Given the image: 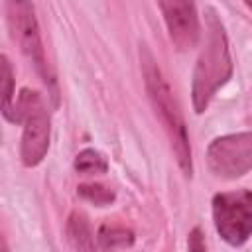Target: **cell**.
<instances>
[{"mask_svg": "<svg viewBox=\"0 0 252 252\" xmlns=\"http://www.w3.org/2000/svg\"><path fill=\"white\" fill-rule=\"evenodd\" d=\"M73 165H75V171L81 175H100V173L108 171L106 158L94 148H87V150L79 152Z\"/></svg>", "mask_w": 252, "mask_h": 252, "instance_id": "obj_11", "label": "cell"}, {"mask_svg": "<svg viewBox=\"0 0 252 252\" xmlns=\"http://www.w3.org/2000/svg\"><path fill=\"white\" fill-rule=\"evenodd\" d=\"M18 124L24 126L20 158L26 167H35L43 161L51 140V122L47 106L37 91L22 89L16 102Z\"/></svg>", "mask_w": 252, "mask_h": 252, "instance_id": "obj_4", "label": "cell"}, {"mask_svg": "<svg viewBox=\"0 0 252 252\" xmlns=\"http://www.w3.org/2000/svg\"><path fill=\"white\" fill-rule=\"evenodd\" d=\"M171 43L179 51L195 47L201 39V20L195 0H159Z\"/></svg>", "mask_w": 252, "mask_h": 252, "instance_id": "obj_7", "label": "cell"}, {"mask_svg": "<svg viewBox=\"0 0 252 252\" xmlns=\"http://www.w3.org/2000/svg\"><path fill=\"white\" fill-rule=\"evenodd\" d=\"M242 2H244V4H246L250 10H252V0H242Z\"/></svg>", "mask_w": 252, "mask_h": 252, "instance_id": "obj_14", "label": "cell"}, {"mask_svg": "<svg viewBox=\"0 0 252 252\" xmlns=\"http://www.w3.org/2000/svg\"><path fill=\"white\" fill-rule=\"evenodd\" d=\"M187 246H189V250H197V252H203V250L207 248L199 226H195V228L189 232V242H187Z\"/></svg>", "mask_w": 252, "mask_h": 252, "instance_id": "obj_13", "label": "cell"}, {"mask_svg": "<svg viewBox=\"0 0 252 252\" xmlns=\"http://www.w3.org/2000/svg\"><path fill=\"white\" fill-rule=\"evenodd\" d=\"M98 248L102 250H116V248H130L134 244V232L120 224H102L96 234Z\"/></svg>", "mask_w": 252, "mask_h": 252, "instance_id": "obj_10", "label": "cell"}, {"mask_svg": "<svg viewBox=\"0 0 252 252\" xmlns=\"http://www.w3.org/2000/svg\"><path fill=\"white\" fill-rule=\"evenodd\" d=\"M213 222L230 246H242L252 236V191H222L213 197Z\"/></svg>", "mask_w": 252, "mask_h": 252, "instance_id": "obj_5", "label": "cell"}, {"mask_svg": "<svg viewBox=\"0 0 252 252\" xmlns=\"http://www.w3.org/2000/svg\"><path fill=\"white\" fill-rule=\"evenodd\" d=\"M16 79L14 71L10 65V59L2 55V114L8 122L18 124V114H16Z\"/></svg>", "mask_w": 252, "mask_h": 252, "instance_id": "obj_9", "label": "cell"}, {"mask_svg": "<svg viewBox=\"0 0 252 252\" xmlns=\"http://www.w3.org/2000/svg\"><path fill=\"white\" fill-rule=\"evenodd\" d=\"M65 232H67V238H69L73 248H77V250H93L94 248L91 224H89V219L83 213L73 211L69 215Z\"/></svg>", "mask_w": 252, "mask_h": 252, "instance_id": "obj_8", "label": "cell"}, {"mask_svg": "<svg viewBox=\"0 0 252 252\" xmlns=\"http://www.w3.org/2000/svg\"><path fill=\"white\" fill-rule=\"evenodd\" d=\"M4 8H6V24H8L12 39L18 43L20 51L26 55V59L33 65L35 73L47 85L53 104H59L57 81H55V75L45 57L41 32H39V24H37L35 8H33L32 0H6Z\"/></svg>", "mask_w": 252, "mask_h": 252, "instance_id": "obj_3", "label": "cell"}, {"mask_svg": "<svg viewBox=\"0 0 252 252\" xmlns=\"http://www.w3.org/2000/svg\"><path fill=\"white\" fill-rule=\"evenodd\" d=\"M232 57L228 47L226 30L213 8L205 12V43L193 69L191 100L197 114L205 112L215 94L232 77Z\"/></svg>", "mask_w": 252, "mask_h": 252, "instance_id": "obj_1", "label": "cell"}, {"mask_svg": "<svg viewBox=\"0 0 252 252\" xmlns=\"http://www.w3.org/2000/svg\"><path fill=\"white\" fill-rule=\"evenodd\" d=\"M77 193H79L85 201H89V203H93V205H96V207L110 205V203L116 199L114 191H112L110 187H106V185H100V183H83V185L77 187Z\"/></svg>", "mask_w": 252, "mask_h": 252, "instance_id": "obj_12", "label": "cell"}, {"mask_svg": "<svg viewBox=\"0 0 252 252\" xmlns=\"http://www.w3.org/2000/svg\"><path fill=\"white\" fill-rule=\"evenodd\" d=\"M140 63H142V75H144V85L150 96V102L154 106L156 116L159 118L171 150L175 154V159L181 167V171L191 177L193 173V159H191V144H189V134L185 128V120L181 114V108L173 96V91L169 83L165 81L156 57L146 45H140Z\"/></svg>", "mask_w": 252, "mask_h": 252, "instance_id": "obj_2", "label": "cell"}, {"mask_svg": "<svg viewBox=\"0 0 252 252\" xmlns=\"http://www.w3.org/2000/svg\"><path fill=\"white\" fill-rule=\"evenodd\" d=\"M207 163L213 175L236 179L252 169V130L224 134L215 138L207 148Z\"/></svg>", "mask_w": 252, "mask_h": 252, "instance_id": "obj_6", "label": "cell"}]
</instances>
